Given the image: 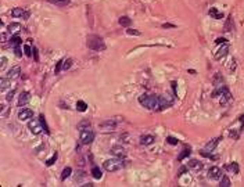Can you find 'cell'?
Masks as SVG:
<instances>
[{
  "label": "cell",
  "instance_id": "cell-1",
  "mask_svg": "<svg viewBox=\"0 0 244 187\" xmlns=\"http://www.w3.org/2000/svg\"><path fill=\"white\" fill-rule=\"evenodd\" d=\"M139 103L147 110H157V111H159V97L158 96L142 94V96H139Z\"/></svg>",
  "mask_w": 244,
  "mask_h": 187
},
{
  "label": "cell",
  "instance_id": "cell-2",
  "mask_svg": "<svg viewBox=\"0 0 244 187\" xmlns=\"http://www.w3.org/2000/svg\"><path fill=\"white\" fill-rule=\"evenodd\" d=\"M86 46L90 50H93V51H103L107 47L103 38L99 36V35H89L88 40H86Z\"/></svg>",
  "mask_w": 244,
  "mask_h": 187
},
{
  "label": "cell",
  "instance_id": "cell-3",
  "mask_svg": "<svg viewBox=\"0 0 244 187\" xmlns=\"http://www.w3.org/2000/svg\"><path fill=\"white\" fill-rule=\"evenodd\" d=\"M104 169L107 172H117L121 171L124 168V162H122V158H115V159H107L103 164Z\"/></svg>",
  "mask_w": 244,
  "mask_h": 187
},
{
  "label": "cell",
  "instance_id": "cell-4",
  "mask_svg": "<svg viewBox=\"0 0 244 187\" xmlns=\"http://www.w3.org/2000/svg\"><path fill=\"white\" fill-rule=\"evenodd\" d=\"M79 139H81V143L82 144H90L92 141L95 140V133H93V130H90V129H83V130H81V136H79Z\"/></svg>",
  "mask_w": 244,
  "mask_h": 187
},
{
  "label": "cell",
  "instance_id": "cell-5",
  "mask_svg": "<svg viewBox=\"0 0 244 187\" xmlns=\"http://www.w3.org/2000/svg\"><path fill=\"white\" fill-rule=\"evenodd\" d=\"M28 129H29V132L32 133V135H40L43 132V125L42 122L36 121V119H33V121H29L28 122Z\"/></svg>",
  "mask_w": 244,
  "mask_h": 187
},
{
  "label": "cell",
  "instance_id": "cell-6",
  "mask_svg": "<svg viewBox=\"0 0 244 187\" xmlns=\"http://www.w3.org/2000/svg\"><path fill=\"white\" fill-rule=\"evenodd\" d=\"M11 15H13L14 18H22V20H28V18H29V11L24 10V8H21V7H15V8H13V10H11Z\"/></svg>",
  "mask_w": 244,
  "mask_h": 187
},
{
  "label": "cell",
  "instance_id": "cell-7",
  "mask_svg": "<svg viewBox=\"0 0 244 187\" xmlns=\"http://www.w3.org/2000/svg\"><path fill=\"white\" fill-rule=\"evenodd\" d=\"M159 97V111H162L165 108H169L171 105L173 104L172 99H169L168 96H158Z\"/></svg>",
  "mask_w": 244,
  "mask_h": 187
},
{
  "label": "cell",
  "instance_id": "cell-8",
  "mask_svg": "<svg viewBox=\"0 0 244 187\" xmlns=\"http://www.w3.org/2000/svg\"><path fill=\"white\" fill-rule=\"evenodd\" d=\"M99 126H100V129H103V130H114V129L117 128V121H115V119H107V121L101 122Z\"/></svg>",
  "mask_w": 244,
  "mask_h": 187
},
{
  "label": "cell",
  "instance_id": "cell-9",
  "mask_svg": "<svg viewBox=\"0 0 244 187\" xmlns=\"http://www.w3.org/2000/svg\"><path fill=\"white\" fill-rule=\"evenodd\" d=\"M111 154L115 155L117 158H125L126 157V150L122 146H114V147H111Z\"/></svg>",
  "mask_w": 244,
  "mask_h": 187
},
{
  "label": "cell",
  "instance_id": "cell-10",
  "mask_svg": "<svg viewBox=\"0 0 244 187\" xmlns=\"http://www.w3.org/2000/svg\"><path fill=\"white\" fill-rule=\"evenodd\" d=\"M221 176H222L221 168H218V166H212V168H209V171H208V177L211 179V180H218V179H221Z\"/></svg>",
  "mask_w": 244,
  "mask_h": 187
},
{
  "label": "cell",
  "instance_id": "cell-11",
  "mask_svg": "<svg viewBox=\"0 0 244 187\" xmlns=\"http://www.w3.org/2000/svg\"><path fill=\"white\" fill-rule=\"evenodd\" d=\"M33 118V111L29 108H22L18 112V119L20 121H28V119Z\"/></svg>",
  "mask_w": 244,
  "mask_h": 187
},
{
  "label": "cell",
  "instance_id": "cell-12",
  "mask_svg": "<svg viewBox=\"0 0 244 187\" xmlns=\"http://www.w3.org/2000/svg\"><path fill=\"white\" fill-rule=\"evenodd\" d=\"M228 53H229V46H228V44H223V46H222L221 49H219L218 51L214 54V57H215V60H222L223 57H226V54H228Z\"/></svg>",
  "mask_w": 244,
  "mask_h": 187
},
{
  "label": "cell",
  "instance_id": "cell-13",
  "mask_svg": "<svg viewBox=\"0 0 244 187\" xmlns=\"http://www.w3.org/2000/svg\"><path fill=\"white\" fill-rule=\"evenodd\" d=\"M20 75H21V68L18 65L13 67V68L7 72V78L8 79H17V78H20Z\"/></svg>",
  "mask_w": 244,
  "mask_h": 187
},
{
  "label": "cell",
  "instance_id": "cell-14",
  "mask_svg": "<svg viewBox=\"0 0 244 187\" xmlns=\"http://www.w3.org/2000/svg\"><path fill=\"white\" fill-rule=\"evenodd\" d=\"M31 100V94L28 92H22L20 94V99H18V107H22V105L28 104Z\"/></svg>",
  "mask_w": 244,
  "mask_h": 187
},
{
  "label": "cell",
  "instance_id": "cell-15",
  "mask_svg": "<svg viewBox=\"0 0 244 187\" xmlns=\"http://www.w3.org/2000/svg\"><path fill=\"white\" fill-rule=\"evenodd\" d=\"M21 29H22V25L20 22H11L7 26V32L8 33H17V32H20Z\"/></svg>",
  "mask_w": 244,
  "mask_h": 187
},
{
  "label": "cell",
  "instance_id": "cell-16",
  "mask_svg": "<svg viewBox=\"0 0 244 187\" xmlns=\"http://www.w3.org/2000/svg\"><path fill=\"white\" fill-rule=\"evenodd\" d=\"M225 169H226L229 173H233V175H237L239 172H240V168H239V165L236 164V162H230V164H228L226 166H225Z\"/></svg>",
  "mask_w": 244,
  "mask_h": 187
},
{
  "label": "cell",
  "instance_id": "cell-17",
  "mask_svg": "<svg viewBox=\"0 0 244 187\" xmlns=\"http://www.w3.org/2000/svg\"><path fill=\"white\" fill-rule=\"evenodd\" d=\"M154 140H155V137L151 135H146V136H142L140 137V144L142 146H150V144H153Z\"/></svg>",
  "mask_w": 244,
  "mask_h": 187
},
{
  "label": "cell",
  "instance_id": "cell-18",
  "mask_svg": "<svg viewBox=\"0 0 244 187\" xmlns=\"http://www.w3.org/2000/svg\"><path fill=\"white\" fill-rule=\"evenodd\" d=\"M233 28H234L233 15H229L228 18H226V22H225V25H223V31H225V32H230Z\"/></svg>",
  "mask_w": 244,
  "mask_h": 187
},
{
  "label": "cell",
  "instance_id": "cell-19",
  "mask_svg": "<svg viewBox=\"0 0 244 187\" xmlns=\"http://www.w3.org/2000/svg\"><path fill=\"white\" fill-rule=\"evenodd\" d=\"M187 166H189L190 169H194V171L202 169V164L200 161H197V159H190V161L187 162Z\"/></svg>",
  "mask_w": 244,
  "mask_h": 187
},
{
  "label": "cell",
  "instance_id": "cell-20",
  "mask_svg": "<svg viewBox=\"0 0 244 187\" xmlns=\"http://www.w3.org/2000/svg\"><path fill=\"white\" fill-rule=\"evenodd\" d=\"M219 140H221V139H214V140L208 141V143L205 144V148H204V150H207V151H214L215 148H216V146H218Z\"/></svg>",
  "mask_w": 244,
  "mask_h": 187
},
{
  "label": "cell",
  "instance_id": "cell-21",
  "mask_svg": "<svg viewBox=\"0 0 244 187\" xmlns=\"http://www.w3.org/2000/svg\"><path fill=\"white\" fill-rule=\"evenodd\" d=\"M208 14L212 17V18H216V20H221V18H223V14H222V13H219V11L216 10L215 7H211V8H209Z\"/></svg>",
  "mask_w": 244,
  "mask_h": 187
},
{
  "label": "cell",
  "instance_id": "cell-22",
  "mask_svg": "<svg viewBox=\"0 0 244 187\" xmlns=\"http://www.w3.org/2000/svg\"><path fill=\"white\" fill-rule=\"evenodd\" d=\"M212 83H214V86H221L223 85V78H222V74L216 72L214 76V79H212Z\"/></svg>",
  "mask_w": 244,
  "mask_h": 187
},
{
  "label": "cell",
  "instance_id": "cell-23",
  "mask_svg": "<svg viewBox=\"0 0 244 187\" xmlns=\"http://www.w3.org/2000/svg\"><path fill=\"white\" fill-rule=\"evenodd\" d=\"M130 24H132V20H130L129 17L124 15V17H121L119 18V25L121 26H125V28H129Z\"/></svg>",
  "mask_w": 244,
  "mask_h": 187
},
{
  "label": "cell",
  "instance_id": "cell-24",
  "mask_svg": "<svg viewBox=\"0 0 244 187\" xmlns=\"http://www.w3.org/2000/svg\"><path fill=\"white\" fill-rule=\"evenodd\" d=\"M230 99H232L230 92H229V90H225V92L222 93V97H221V104H222V105H225V104H226V103H228Z\"/></svg>",
  "mask_w": 244,
  "mask_h": 187
},
{
  "label": "cell",
  "instance_id": "cell-25",
  "mask_svg": "<svg viewBox=\"0 0 244 187\" xmlns=\"http://www.w3.org/2000/svg\"><path fill=\"white\" fill-rule=\"evenodd\" d=\"M47 2L52 4H55V6H58V7H64V6H68L71 0H47Z\"/></svg>",
  "mask_w": 244,
  "mask_h": 187
},
{
  "label": "cell",
  "instance_id": "cell-26",
  "mask_svg": "<svg viewBox=\"0 0 244 187\" xmlns=\"http://www.w3.org/2000/svg\"><path fill=\"white\" fill-rule=\"evenodd\" d=\"M10 44L11 47H17L21 44V38L18 36V35H14V36L10 38Z\"/></svg>",
  "mask_w": 244,
  "mask_h": 187
},
{
  "label": "cell",
  "instance_id": "cell-27",
  "mask_svg": "<svg viewBox=\"0 0 244 187\" xmlns=\"http://www.w3.org/2000/svg\"><path fill=\"white\" fill-rule=\"evenodd\" d=\"M90 125H92V123H90V121H89V119H85V121L79 122L76 128H78L79 130H83V129H90Z\"/></svg>",
  "mask_w": 244,
  "mask_h": 187
},
{
  "label": "cell",
  "instance_id": "cell-28",
  "mask_svg": "<svg viewBox=\"0 0 244 187\" xmlns=\"http://www.w3.org/2000/svg\"><path fill=\"white\" fill-rule=\"evenodd\" d=\"M10 80L8 78H2L0 79V90H6L8 86H10Z\"/></svg>",
  "mask_w": 244,
  "mask_h": 187
},
{
  "label": "cell",
  "instance_id": "cell-29",
  "mask_svg": "<svg viewBox=\"0 0 244 187\" xmlns=\"http://www.w3.org/2000/svg\"><path fill=\"white\" fill-rule=\"evenodd\" d=\"M76 110L81 112H85L86 110H88V104H86L85 101H82V100H79V101H76Z\"/></svg>",
  "mask_w": 244,
  "mask_h": 187
},
{
  "label": "cell",
  "instance_id": "cell-30",
  "mask_svg": "<svg viewBox=\"0 0 244 187\" xmlns=\"http://www.w3.org/2000/svg\"><path fill=\"white\" fill-rule=\"evenodd\" d=\"M219 186L221 187H229L230 186V179H229L228 176H221V183H219Z\"/></svg>",
  "mask_w": 244,
  "mask_h": 187
},
{
  "label": "cell",
  "instance_id": "cell-31",
  "mask_svg": "<svg viewBox=\"0 0 244 187\" xmlns=\"http://www.w3.org/2000/svg\"><path fill=\"white\" fill-rule=\"evenodd\" d=\"M92 176L95 177V179H101V176H103V173H101L100 171V168L95 166L93 169H92Z\"/></svg>",
  "mask_w": 244,
  "mask_h": 187
},
{
  "label": "cell",
  "instance_id": "cell-32",
  "mask_svg": "<svg viewBox=\"0 0 244 187\" xmlns=\"http://www.w3.org/2000/svg\"><path fill=\"white\" fill-rule=\"evenodd\" d=\"M32 51H33V49L31 47V42L26 43V44H24V53H25L26 57H31V56H32Z\"/></svg>",
  "mask_w": 244,
  "mask_h": 187
},
{
  "label": "cell",
  "instance_id": "cell-33",
  "mask_svg": "<svg viewBox=\"0 0 244 187\" xmlns=\"http://www.w3.org/2000/svg\"><path fill=\"white\" fill-rule=\"evenodd\" d=\"M71 172H72V169H71L69 166L64 168V171H62V173H61V180H65L67 177L71 176Z\"/></svg>",
  "mask_w": 244,
  "mask_h": 187
},
{
  "label": "cell",
  "instance_id": "cell-34",
  "mask_svg": "<svg viewBox=\"0 0 244 187\" xmlns=\"http://www.w3.org/2000/svg\"><path fill=\"white\" fill-rule=\"evenodd\" d=\"M71 65H72V60H71V58L62 60V69H64V71L69 69V68H71Z\"/></svg>",
  "mask_w": 244,
  "mask_h": 187
},
{
  "label": "cell",
  "instance_id": "cell-35",
  "mask_svg": "<svg viewBox=\"0 0 244 187\" xmlns=\"http://www.w3.org/2000/svg\"><path fill=\"white\" fill-rule=\"evenodd\" d=\"M189 155H190V148H189V150H187V148H185V150L180 153L179 157H178V161H182V159H185V158L189 157Z\"/></svg>",
  "mask_w": 244,
  "mask_h": 187
},
{
  "label": "cell",
  "instance_id": "cell-36",
  "mask_svg": "<svg viewBox=\"0 0 244 187\" xmlns=\"http://www.w3.org/2000/svg\"><path fill=\"white\" fill-rule=\"evenodd\" d=\"M57 157H58V154H57V151H55L54 154H53V157L50 158V159H47V161H46V165H47V166H52V165L55 162V159H57Z\"/></svg>",
  "mask_w": 244,
  "mask_h": 187
},
{
  "label": "cell",
  "instance_id": "cell-37",
  "mask_svg": "<svg viewBox=\"0 0 244 187\" xmlns=\"http://www.w3.org/2000/svg\"><path fill=\"white\" fill-rule=\"evenodd\" d=\"M200 154H201L202 157H205V158H211V159H216V157H215V155H212V154H209V153H207V150H202V151H200Z\"/></svg>",
  "mask_w": 244,
  "mask_h": 187
},
{
  "label": "cell",
  "instance_id": "cell-38",
  "mask_svg": "<svg viewBox=\"0 0 244 187\" xmlns=\"http://www.w3.org/2000/svg\"><path fill=\"white\" fill-rule=\"evenodd\" d=\"M0 61H2V64H0V71L3 72L4 68H6V64H7V58H6V57H2V58H0Z\"/></svg>",
  "mask_w": 244,
  "mask_h": 187
},
{
  "label": "cell",
  "instance_id": "cell-39",
  "mask_svg": "<svg viewBox=\"0 0 244 187\" xmlns=\"http://www.w3.org/2000/svg\"><path fill=\"white\" fill-rule=\"evenodd\" d=\"M126 32H128V35H135V36H140V35H142V33L136 29H126Z\"/></svg>",
  "mask_w": 244,
  "mask_h": 187
},
{
  "label": "cell",
  "instance_id": "cell-40",
  "mask_svg": "<svg viewBox=\"0 0 244 187\" xmlns=\"http://www.w3.org/2000/svg\"><path fill=\"white\" fill-rule=\"evenodd\" d=\"M14 94H15V90H11V92L6 96V100H7V101H11V100L14 99Z\"/></svg>",
  "mask_w": 244,
  "mask_h": 187
},
{
  "label": "cell",
  "instance_id": "cell-41",
  "mask_svg": "<svg viewBox=\"0 0 244 187\" xmlns=\"http://www.w3.org/2000/svg\"><path fill=\"white\" fill-rule=\"evenodd\" d=\"M166 141L169 143V144H172V146H175V144H178L179 141H178V139H175V137H168L166 139Z\"/></svg>",
  "mask_w": 244,
  "mask_h": 187
},
{
  "label": "cell",
  "instance_id": "cell-42",
  "mask_svg": "<svg viewBox=\"0 0 244 187\" xmlns=\"http://www.w3.org/2000/svg\"><path fill=\"white\" fill-rule=\"evenodd\" d=\"M62 68V60H60L58 62H57V65H55V69H54V72L55 74H58L60 72V69Z\"/></svg>",
  "mask_w": 244,
  "mask_h": 187
},
{
  "label": "cell",
  "instance_id": "cell-43",
  "mask_svg": "<svg viewBox=\"0 0 244 187\" xmlns=\"http://www.w3.org/2000/svg\"><path fill=\"white\" fill-rule=\"evenodd\" d=\"M40 122H42L43 128L46 129V132H49V129H47V125H46V121H45V116H43V115H40Z\"/></svg>",
  "mask_w": 244,
  "mask_h": 187
},
{
  "label": "cell",
  "instance_id": "cell-44",
  "mask_svg": "<svg viewBox=\"0 0 244 187\" xmlns=\"http://www.w3.org/2000/svg\"><path fill=\"white\" fill-rule=\"evenodd\" d=\"M14 50H15V56H17V57H21V56H22V53H21V49H20V46L14 47Z\"/></svg>",
  "mask_w": 244,
  "mask_h": 187
},
{
  "label": "cell",
  "instance_id": "cell-45",
  "mask_svg": "<svg viewBox=\"0 0 244 187\" xmlns=\"http://www.w3.org/2000/svg\"><path fill=\"white\" fill-rule=\"evenodd\" d=\"M128 139H129V135H122V136H121V140L125 141V143H129V140H128Z\"/></svg>",
  "mask_w": 244,
  "mask_h": 187
},
{
  "label": "cell",
  "instance_id": "cell-46",
  "mask_svg": "<svg viewBox=\"0 0 244 187\" xmlns=\"http://www.w3.org/2000/svg\"><path fill=\"white\" fill-rule=\"evenodd\" d=\"M162 28H176V25H173V24H162Z\"/></svg>",
  "mask_w": 244,
  "mask_h": 187
},
{
  "label": "cell",
  "instance_id": "cell-47",
  "mask_svg": "<svg viewBox=\"0 0 244 187\" xmlns=\"http://www.w3.org/2000/svg\"><path fill=\"white\" fill-rule=\"evenodd\" d=\"M215 42H216V43H219V44H221V43H226V39H225V38H218V39L215 40Z\"/></svg>",
  "mask_w": 244,
  "mask_h": 187
},
{
  "label": "cell",
  "instance_id": "cell-48",
  "mask_svg": "<svg viewBox=\"0 0 244 187\" xmlns=\"http://www.w3.org/2000/svg\"><path fill=\"white\" fill-rule=\"evenodd\" d=\"M6 39H7V33L3 32L2 33V42H6Z\"/></svg>",
  "mask_w": 244,
  "mask_h": 187
},
{
  "label": "cell",
  "instance_id": "cell-49",
  "mask_svg": "<svg viewBox=\"0 0 244 187\" xmlns=\"http://www.w3.org/2000/svg\"><path fill=\"white\" fill-rule=\"evenodd\" d=\"M33 56H35L36 61H38V60H39V57H38V50H36V49H35V47H33Z\"/></svg>",
  "mask_w": 244,
  "mask_h": 187
}]
</instances>
